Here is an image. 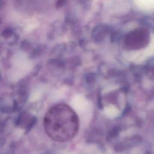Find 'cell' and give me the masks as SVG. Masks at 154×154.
Instances as JSON below:
<instances>
[{
  "label": "cell",
  "instance_id": "6da1fadb",
  "mask_svg": "<svg viewBox=\"0 0 154 154\" xmlns=\"http://www.w3.org/2000/svg\"><path fill=\"white\" fill-rule=\"evenodd\" d=\"M43 126L48 136L57 142H66L77 134L79 122L75 111L68 105L59 103L46 113Z\"/></svg>",
  "mask_w": 154,
  "mask_h": 154
}]
</instances>
